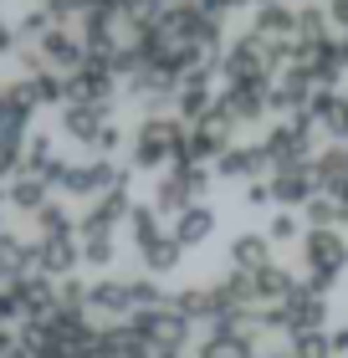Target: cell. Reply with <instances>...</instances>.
Wrapping results in <instances>:
<instances>
[{"mask_svg":"<svg viewBox=\"0 0 348 358\" xmlns=\"http://www.w3.org/2000/svg\"><path fill=\"white\" fill-rule=\"evenodd\" d=\"M164 6H195V0H164Z\"/></svg>","mask_w":348,"mask_h":358,"instance_id":"31","label":"cell"},{"mask_svg":"<svg viewBox=\"0 0 348 358\" xmlns=\"http://www.w3.org/2000/svg\"><path fill=\"white\" fill-rule=\"evenodd\" d=\"M297 266H302V282L328 297L348 271V231H318V225H307V236L297 241Z\"/></svg>","mask_w":348,"mask_h":358,"instance_id":"3","label":"cell"},{"mask_svg":"<svg viewBox=\"0 0 348 358\" xmlns=\"http://www.w3.org/2000/svg\"><path fill=\"white\" fill-rule=\"evenodd\" d=\"M338 41H343V57H348V36H338Z\"/></svg>","mask_w":348,"mask_h":358,"instance_id":"32","label":"cell"},{"mask_svg":"<svg viewBox=\"0 0 348 358\" xmlns=\"http://www.w3.org/2000/svg\"><path fill=\"white\" fill-rule=\"evenodd\" d=\"M210 179L215 169L210 164H190V159H179V164H169L164 174L148 179V205L159 210V215H185L190 205H200L205 194H210Z\"/></svg>","mask_w":348,"mask_h":358,"instance_id":"4","label":"cell"},{"mask_svg":"<svg viewBox=\"0 0 348 358\" xmlns=\"http://www.w3.org/2000/svg\"><path fill=\"white\" fill-rule=\"evenodd\" d=\"M46 236H77V205L72 200H52L31 220V241H46Z\"/></svg>","mask_w":348,"mask_h":358,"instance_id":"17","label":"cell"},{"mask_svg":"<svg viewBox=\"0 0 348 358\" xmlns=\"http://www.w3.org/2000/svg\"><path fill=\"white\" fill-rule=\"evenodd\" d=\"M287 348H292V358H338L328 333H302V338H292Z\"/></svg>","mask_w":348,"mask_h":358,"instance_id":"21","label":"cell"},{"mask_svg":"<svg viewBox=\"0 0 348 358\" xmlns=\"http://www.w3.org/2000/svg\"><path fill=\"white\" fill-rule=\"evenodd\" d=\"M302 236H307L302 210H272V215H267V241H272V246H297Z\"/></svg>","mask_w":348,"mask_h":358,"instance_id":"19","label":"cell"},{"mask_svg":"<svg viewBox=\"0 0 348 358\" xmlns=\"http://www.w3.org/2000/svg\"><path fill=\"white\" fill-rule=\"evenodd\" d=\"M312 77L302 72V67H281L277 77H272V113H281V118H292V113H307V103H312Z\"/></svg>","mask_w":348,"mask_h":358,"instance_id":"14","label":"cell"},{"mask_svg":"<svg viewBox=\"0 0 348 358\" xmlns=\"http://www.w3.org/2000/svg\"><path fill=\"white\" fill-rule=\"evenodd\" d=\"M261 322H267V333H281V338L292 343V338H302V333H328L333 313H328V297H323V292H312L307 282H297L277 307L261 313Z\"/></svg>","mask_w":348,"mask_h":358,"instance_id":"5","label":"cell"},{"mask_svg":"<svg viewBox=\"0 0 348 358\" xmlns=\"http://www.w3.org/2000/svg\"><path fill=\"white\" fill-rule=\"evenodd\" d=\"M15 348H21V338H15V328H0V358H15Z\"/></svg>","mask_w":348,"mask_h":358,"instance_id":"29","label":"cell"},{"mask_svg":"<svg viewBox=\"0 0 348 358\" xmlns=\"http://www.w3.org/2000/svg\"><path fill=\"white\" fill-rule=\"evenodd\" d=\"M261 149H267V164H307L318 154V118L312 113H292V118H277L267 134H261Z\"/></svg>","mask_w":348,"mask_h":358,"instance_id":"7","label":"cell"},{"mask_svg":"<svg viewBox=\"0 0 348 358\" xmlns=\"http://www.w3.org/2000/svg\"><path fill=\"white\" fill-rule=\"evenodd\" d=\"M169 225H174V236H179L185 251H205L210 241L221 236V210H215L210 200H200V205H190L185 215H174Z\"/></svg>","mask_w":348,"mask_h":358,"instance_id":"13","label":"cell"},{"mask_svg":"<svg viewBox=\"0 0 348 358\" xmlns=\"http://www.w3.org/2000/svg\"><path fill=\"white\" fill-rule=\"evenodd\" d=\"M36 52H41V62L52 72H62V77H72L82 62H88V46H82V31H77V21H57L46 36L36 41Z\"/></svg>","mask_w":348,"mask_h":358,"instance_id":"8","label":"cell"},{"mask_svg":"<svg viewBox=\"0 0 348 358\" xmlns=\"http://www.w3.org/2000/svg\"><path fill=\"white\" fill-rule=\"evenodd\" d=\"M0 287H6V276H0Z\"/></svg>","mask_w":348,"mask_h":358,"instance_id":"33","label":"cell"},{"mask_svg":"<svg viewBox=\"0 0 348 358\" xmlns=\"http://www.w3.org/2000/svg\"><path fill=\"white\" fill-rule=\"evenodd\" d=\"M128 164H118V159H97V154H88V159H72L67 164V174H62V194L77 205H92V200H103V194H113L118 185H128Z\"/></svg>","mask_w":348,"mask_h":358,"instance_id":"6","label":"cell"},{"mask_svg":"<svg viewBox=\"0 0 348 358\" xmlns=\"http://www.w3.org/2000/svg\"><path fill=\"white\" fill-rule=\"evenodd\" d=\"M328 338H333V353H338V358H348V317L338 322V328H328Z\"/></svg>","mask_w":348,"mask_h":358,"instance_id":"27","label":"cell"},{"mask_svg":"<svg viewBox=\"0 0 348 358\" xmlns=\"http://www.w3.org/2000/svg\"><path fill=\"white\" fill-rule=\"evenodd\" d=\"M267 185H272V200L277 210H302L312 194H318V174H312V159L307 164H281L267 174Z\"/></svg>","mask_w":348,"mask_h":358,"instance_id":"10","label":"cell"},{"mask_svg":"<svg viewBox=\"0 0 348 358\" xmlns=\"http://www.w3.org/2000/svg\"><path fill=\"white\" fill-rule=\"evenodd\" d=\"M215 179H225V185H251V179H267L272 174V164H267V149H261V138L256 143H230V149L215 159Z\"/></svg>","mask_w":348,"mask_h":358,"instance_id":"9","label":"cell"},{"mask_svg":"<svg viewBox=\"0 0 348 358\" xmlns=\"http://www.w3.org/2000/svg\"><path fill=\"white\" fill-rule=\"evenodd\" d=\"M328 10V26H333V36H348V0H323Z\"/></svg>","mask_w":348,"mask_h":358,"instance_id":"24","label":"cell"},{"mask_svg":"<svg viewBox=\"0 0 348 358\" xmlns=\"http://www.w3.org/2000/svg\"><path fill=\"white\" fill-rule=\"evenodd\" d=\"M225 256H230V266H236V271H261V266L277 262V246L267 241V231H236V236H230V246H225Z\"/></svg>","mask_w":348,"mask_h":358,"instance_id":"15","label":"cell"},{"mask_svg":"<svg viewBox=\"0 0 348 358\" xmlns=\"http://www.w3.org/2000/svg\"><path fill=\"white\" fill-rule=\"evenodd\" d=\"M36 92H31L26 77H6L0 83V134H31V118H36Z\"/></svg>","mask_w":348,"mask_h":358,"instance_id":"11","label":"cell"},{"mask_svg":"<svg viewBox=\"0 0 348 358\" xmlns=\"http://www.w3.org/2000/svg\"><path fill=\"white\" fill-rule=\"evenodd\" d=\"M26 271H36V251H31V236L21 231H0V276L6 282H15V276H26Z\"/></svg>","mask_w":348,"mask_h":358,"instance_id":"16","label":"cell"},{"mask_svg":"<svg viewBox=\"0 0 348 358\" xmlns=\"http://www.w3.org/2000/svg\"><path fill=\"white\" fill-rule=\"evenodd\" d=\"M123 236H128V246H134L139 256V271L148 276H179V266H185V246H179V236H174V225H164V215L154 205H148V194L144 200H134V210H128V220H123Z\"/></svg>","mask_w":348,"mask_h":358,"instance_id":"1","label":"cell"},{"mask_svg":"<svg viewBox=\"0 0 348 358\" xmlns=\"http://www.w3.org/2000/svg\"><path fill=\"white\" fill-rule=\"evenodd\" d=\"M297 41H302V46H312V41H333V26H328L323 0H302V6H297Z\"/></svg>","mask_w":348,"mask_h":358,"instance_id":"18","label":"cell"},{"mask_svg":"<svg viewBox=\"0 0 348 358\" xmlns=\"http://www.w3.org/2000/svg\"><path fill=\"white\" fill-rule=\"evenodd\" d=\"M52 185L46 179H36V174H15L11 185H0V205L11 210V215H21V220H36L46 205H52Z\"/></svg>","mask_w":348,"mask_h":358,"instance_id":"12","label":"cell"},{"mask_svg":"<svg viewBox=\"0 0 348 358\" xmlns=\"http://www.w3.org/2000/svg\"><path fill=\"white\" fill-rule=\"evenodd\" d=\"M52 26H57V15L46 10V0H31V6L21 10V21H15V31H21V41H26V46H36Z\"/></svg>","mask_w":348,"mask_h":358,"instance_id":"20","label":"cell"},{"mask_svg":"<svg viewBox=\"0 0 348 358\" xmlns=\"http://www.w3.org/2000/svg\"><path fill=\"white\" fill-rule=\"evenodd\" d=\"M21 31H15V21H6V15H0V57H15V52H21Z\"/></svg>","mask_w":348,"mask_h":358,"instance_id":"25","label":"cell"},{"mask_svg":"<svg viewBox=\"0 0 348 358\" xmlns=\"http://www.w3.org/2000/svg\"><path fill=\"white\" fill-rule=\"evenodd\" d=\"M185 134L190 123L174 118V113H148V118L134 123V134H128V169L134 174H164L169 164L185 159Z\"/></svg>","mask_w":348,"mask_h":358,"instance_id":"2","label":"cell"},{"mask_svg":"<svg viewBox=\"0 0 348 358\" xmlns=\"http://www.w3.org/2000/svg\"><path fill=\"white\" fill-rule=\"evenodd\" d=\"M261 358H292V348H267Z\"/></svg>","mask_w":348,"mask_h":358,"instance_id":"30","label":"cell"},{"mask_svg":"<svg viewBox=\"0 0 348 358\" xmlns=\"http://www.w3.org/2000/svg\"><path fill=\"white\" fill-rule=\"evenodd\" d=\"M241 205H251V210H267V205H277V200H272V185H267V179H251V185L241 189Z\"/></svg>","mask_w":348,"mask_h":358,"instance_id":"23","label":"cell"},{"mask_svg":"<svg viewBox=\"0 0 348 358\" xmlns=\"http://www.w3.org/2000/svg\"><path fill=\"white\" fill-rule=\"evenodd\" d=\"M328 134H333L338 143H348V92H343V108H338V123L328 128Z\"/></svg>","mask_w":348,"mask_h":358,"instance_id":"28","label":"cell"},{"mask_svg":"<svg viewBox=\"0 0 348 358\" xmlns=\"http://www.w3.org/2000/svg\"><path fill=\"white\" fill-rule=\"evenodd\" d=\"M241 6H251V0H200V10H210L215 21H225L230 10H241Z\"/></svg>","mask_w":348,"mask_h":358,"instance_id":"26","label":"cell"},{"mask_svg":"<svg viewBox=\"0 0 348 358\" xmlns=\"http://www.w3.org/2000/svg\"><path fill=\"white\" fill-rule=\"evenodd\" d=\"M92 6H97V0H46V10H52L57 21H82Z\"/></svg>","mask_w":348,"mask_h":358,"instance_id":"22","label":"cell"}]
</instances>
